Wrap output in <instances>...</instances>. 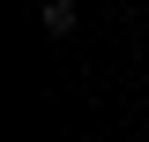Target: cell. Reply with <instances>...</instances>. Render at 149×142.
I'll return each mask as SVG.
<instances>
[{
  "mask_svg": "<svg viewBox=\"0 0 149 142\" xmlns=\"http://www.w3.org/2000/svg\"><path fill=\"white\" fill-rule=\"evenodd\" d=\"M74 22H82L74 0H45V30H52V37H74Z\"/></svg>",
  "mask_w": 149,
  "mask_h": 142,
  "instance_id": "6da1fadb",
  "label": "cell"
},
{
  "mask_svg": "<svg viewBox=\"0 0 149 142\" xmlns=\"http://www.w3.org/2000/svg\"><path fill=\"white\" fill-rule=\"evenodd\" d=\"M142 127H149V120H142Z\"/></svg>",
  "mask_w": 149,
  "mask_h": 142,
  "instance_id": "7a4b0ae2",
  "label": "cell"
}]
</instances>
